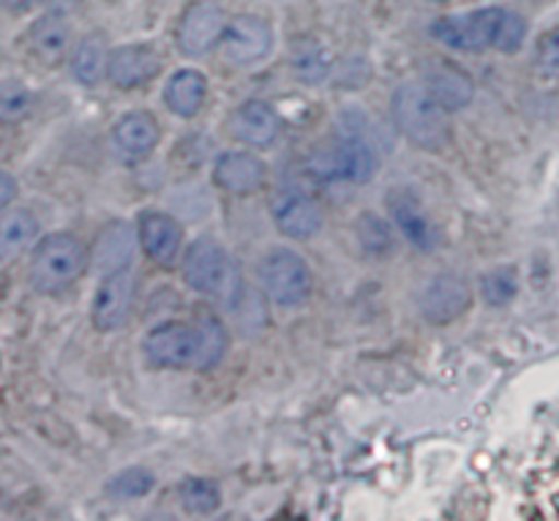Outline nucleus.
Listing matches in <instances>:
<instances>
[{
  "mask_svg": "<svg viewBox=\"0 0 559 521\" xmlns=\"http://www.w3.org/2000/svg\"><path fill=\"white\" fill-rule=\"evenodd\" d=\"M393 120L396 129L407 137L413 145L424 147V151H442L451 142V120H448V109L426 91V85H415V82H404L396 93H393Z\"/></svg>",
  "mask_w": 559,
  "mask_h": 521,
  "instance_id": "1",
  "label": "nucleus"
},
{
  "mask_svg": "<svg viewBox=\"0 0 559 521\" xmlns=\"http://www.w3.org/2000/svg\"><path fill=\"white\" fill-rule=\"evenodd\" d=\"M306 169L311 178L322 180V183H336V180L369 183L377 173V151L366 137L349 131L336 142L314 147L306 158Z\"/></svg>",
  "mask_w": 559,
  "mask_h": 521,
  "instance_id": "2",
  "label": "nucleus"
},
{
  "mask_svg": "<svg viewBox=\"0 0 559 521\" xmlns=\"http://www.w3.org/2000/svg\"><path fill=\"white\" fill-rule=\"evenodd\" d=\"M87 251L80 238L69 233H55L36 246L31 262V284L44 295L71 287L85 273Z\"/></svg>",
  "mask_w": 559,
  "mask_h": 521,
  "instance_id": "3",
  "label": "nucleus"
},
{
  "mask_svg": "<svg viewBox=\"0 0 559 521\" xmlns=\"http://www.w3.org/2000/svg\"><path fill=\"white\" fill-rule=\"evenodd\" d=\"M183 279L191 289L218 298H233L240 289V276L224 246L213 238H200L191 244L183 257Z\"/></svg>",
  "mask_w": 559,
  "mask_h": 521,
  "instance_id": "4",
  "label": "nucleus"
},
{
  "mask_svg": "<svg viewBox=\"0 0 559 521\" xmlns=\"http://www.w3.org/2000/svg\"><path fill=\"white\" fill-rule=\"evenodd\" d=\"M260 284L276 306H298L309 298V265L293 249H273L260 262Z\"/></svg>",
  "mask_w": 559,
  "mask_h": 521,
  "instance_id": "5",
  "label": "nucleus"
},
{
  "mask_svg": "<svg viewBox=\"0 0 559 521\" xmlns=\"http://www.w3.org/2000/svg\"><path fill=\"white\" fill-rule=\"evenodd\" d=\"M502 16H506V9L489 5V9L467 11V14L442 16L435 22L431 33L445 47L459 49V52H484V49L497 47Z\"/></svg>",
  "mask_w": 559,
  "mask_h": 521,
  "instance_id": "6",
  "label": "nucleus"
},
{
  "mask_svg": "<svg viewBox=\"0 0 559 521\" xmlns=\"http://www.w3.org/2000/svg\"><path fill=\"white\" fill-rule=\"evenodd\" d=\"M145 355L153 366L162 369H189L200 364L202 331L189 322H164L153 328L145 339Z\"/></svg>",
  "mask_w": 559,
  "mask_h": 521,
  "instance_id": "7",
  "label": "nucleus"
},
{
  "mask_svg": "<svg viewBox=\"0 0 559 521\" xmlns=\"http://www.w3.org/2000/svg\"><path fill=\"white\" fill-rule=\"evenodd\" d=\"M473 306V287L464 276L440 273L429 279L418 293V309L431 325H445Z\"/></svg>",
  "mask_w": 559,
  "mask_h": 521,
  "instance_id": "8",
  "label": "nucleus"
},
{
  "mask_svg": "<svg viewBox=\"0 0 559 521\" xmlns=\"http://www.w3.org/2000/svg\"><path fill=\"white\" fill-rule=\"evenodd\" d=\"M227 31V16H224L222 5L202 0L194 3L183 14L178 25V47L186 58H202L211 52Z\"/></svg>",
  "mask_w": 559,
  "mask_h": 521,
  "instance_id": "9",
  "label": "nucleus"
},
{
  "mask_svg": "<svg viewBox=\"0 0 559 521\" xmlns=\"http://www.w3.org/2000/svg\"><path fill=\"white\" fill-rule=\"evenodd\" d=\"M136 300V276L131 268L104 276L93 300V325L98 331H118L129 322Z\"/></svg>",
  "mask_w": 559,
  "mask_h": 521,
  "instance_id": "10",
  "label": "nucleus"
},
{
  "mask_svg": "<svg viewBox=\"0 0 559 521\" xmlns=\"http://www.w3.org/2000/svg\"><path fill=\"white\" fill-rule=\"evenodd\" d=\"M271 216L278 233L295 240L314 238L325 224L320 202L304 191H278L271 202Z\"/></svg>",
  "mask_w": 559,
  "mask_h": 521,
  "instance_id": "11",
  "label": "nucleus"
},
{
  "mask_svg": "<svg viewBox=\"0 0 559 521\" xmlns=\"http://www.w3.org/2000/svg\"><path fill=\"white\" fill-rule=\"evenodd\" d=\"M222 44L224 52H227V58L233 60V63L251 66L271 52L273 31L265 20H260V16H235L233 22H227Z\"/></svg>",
  "mask_w": 559,
  "mask_h": 521,
  "instance_id": "12",
  "label": "nucleus"
},
{
  "mask_svg": "<svg viewBox=\"0 0 559 521\" xmlns=\"http://www.w3.org/2000/svg\"><path fill=\"white\" fill-rule=\"evenodd\" d=\"M162 69V60H158L156 49L147 47V44H129V47H118L109 52L107 60V80L115 87H140L145 82H151L153 76Z\"/></svg>",
  "mask_w": 559,
  "mask_h": 521,
  "instance_id": "13",
  "label": "nucleus"
},
{
  "mask_svg": "<svg viewBox=\"0 0 559 521\" xmlns=\"http://www.w3.org/2000/svg\"><path fill=\"white\" fill-rule=\"evenodd\" d=\"M229 134L251 147H271L282 134V118L265 102H246L229 118Z\"/></svg>",
  "mask_w": 559,
  "mask_h": 521,
  "instance_id": "14",
  "label": "nucleus"
},
{
  "mask_svg": "<svg viewBox=\"0 0 559 521\" xmlns=\"http://www.w3.org/2000/svg\"><path fill=\"white\" fill-rule=\"evenodd\" d=\"M140 244L153 262H158L162 268H173L183 249V229L173 216L162 211L142 213Z\"/></svg>",
  "mask_w": 559,
  "mask_h": 521,
  "instance_id": "15",
  "label": "nucleus"
},
{
  "mask_svg": "<svg viewBox=\"0 0 559 521\" xmlns=\"http://www.w3.org/2000/svg\"><path fill=\"white\" fill-rule=\"evenodd\" d=\"M388 211H391V218L399 227V233H402L415 249L435 251L437 246H440L437 224L431 222L429 213L424 211V205H420L413 194L388 197Z\"/></svg>",
  "mask_w": 559,
  "mask_h": 521,
  "instance_id": "16",
  "label": "nucleus"
},
{
  "mask_svg": "<svg viewBox=\"0 0 559 521\" xmlns=\"http://www.w3.org/2000/svg\"><path fill=\"white\" fill-rule=\"evenodd\" d=\"M213 178L229 194H251L265 183V164L243 151H227L218 156Z\"/></svg>",
  "mask_w": 559,
  "mask_h": 521,
  "instance_id": "17",
  "label": "nucleus"
},
{
  "mask_svg": "<svg viewBox=\"0 0 559 521\" xmlns=\"http://www.w3.org/2000/svg\"><path fill=\"white\" fill-rule=\"evenodd\" d=\"M134 257V229L126 222H112L98 233L93 244V268L102 276L126 271Z\"/></svg>",
  "mask_w": 559,
  "mask_h": 521,
  "instance_id": "18",
  "label": "nucleus"
},
{
  "mask_svg": "<svg viewBox=\"0 0 559 521\" xmlns=\"http://www.w3.org/2000/svg\"><path fill=\"white\" fill-rule=\"evenodd\" d=\"M426 91L448 109V113H456L473 104L475 98V82L473 76L464 74L459 66L440 63L437 69H431L426 74Z\"/></svg>",
  "mask_w": 559,
  "mask_h": 521,
  "instance_id": "19",
  "label": "nucleus"
},
{
  "mask_svg": "<svg viewBox=\"0 0 559 521\" xmlns=\"http://www.w3.org/2000/svg\"><path fill=\"white\" fill-rule=\"evenodd\" d=\"M115 145L129 156H145L162 140V126L151 113H129L118 120L112 131Z\"/></svg>",
  "mask_w": 559,
  "mask_h": 521,
  "instance_id": "20",
  "label": "nucleus"
},
{
  "mask_svg": "<svg viewBox=\"0 0 559 521\" xmlns=\"http://www.w3.org/2000/svg\"><path fill=\"white\" fill-rule=\"evenodd\" d=\"M71 42V31H69V22H66L63 14H55L49 11L47 16L33 22L31 27V49L41 63L55 66L63 60L66 49H69Z\"/></svg>",
  "mask_w": 559,
  "mask_h": 521,
  "instance_id": "21",
  "label": "nucleus"
},
{
  "mask_svg": "<svg viewBox=\"0 0 559 521\" xmlns=\"http://www.w3.org/2000/svg\"><path fill=\"white\" fill-rule=\"evenodd\" d=\"M207 96V82L200 71L183 69L178 74L169 76L167 87H164V104L173 109L180 118H194L202 109Z\"/></svg>",
  "mask_w": 559,
  "mask_h": 521,
  "instance_id": "22",
  "label": "nucleus"
},
{
  "mask_svg": "<svg viewBox=\"0 0 559 521\" xmlns=\"http://www.w3.org/2000/svg\"><path fill=\"white\" fill-rule=\"evenodd\" d=\"M107 38L102 33H91L76 44L71 55V71L82 85H98L107 76Z\"/></svg>",
  "mask_w": 559,
  "mask_h": 521,
  "instance_id": "23",
  "label": "nucleus"
},
{
  "mask_svg": "<svg viewBox=\"0 0 559 521\" xmlns=\"http://www.w3.org/2000/svg\"><path fill=\"white\" fill-rule=\"evenodd\" d=\"M38 222L27 211H11L0 216V260H14L36 240Z\"/></svg>",
  "mask_w": 559,
  "mask_h": 521,
  "instance_id": "24",
  "label": "nucleus"
},
{
  "mask_svg": "<svg viewBox=\"0 0 559 521\" xmlns=\"http://www.w3.org/2000/svg\"><path fill=\"white\" fill-rule=\"evenodd\" d=\"M293 69L295 76L309 85H317V82L325 80L331 74V58H328L325 47L311 38H304V42L295 44L293 49Z\"/></svg>",
  "mask_w": 559,
  "mask_h": 521,
  "instance_id": "25",
  "label": "nucleus"
},
{
  "mask_svg": "<svg viewBox=\"0 0 559 521\" xmlns=\"http://www.w3.org/2000/svg\"><path fill=\"white\" fill-rule=\"evenodd\" d=\"M355 235H358V244L364 246V251L369 257H388L396 249V238H393L391 224H388L385 218L377 216V213H364V216H358Z\"/></svg>",
  "mask_w": 559,
  "mask_h": 521,
  "instance_id": "26",
  "label": "nucleus"
},
{
  "mask_svg": "<svg viewBox=\"0 0 559 521\" xmlns=\"http://www.w3.org/2000/svg\"><path fill=\"white\" fill-rule=\"evenodd\" d=\"M33 93L25 82L3 80L0 82V123H20L31 115Z\"/></svg>",
  "mask_w": 559,
  "mask_h": 521,
  "instance_id": "27",
  "label": "nucleus"
},
{
  "mask_svg": "<svg viewBox=\"0 0 559 521\" xmlns=\"http://www.w3.org/2000/svg\"><path fill=\"white\" fill-rule=\"evenodd\" d=\"M197 325H200L202 331V355L197 369L207 371L213 369V366L222 364L224 353H227V331H224V325L216 317H200Z\"/></svg>",
  "mask_w": 559,
  "mask_h": 521,
  "instance_id": "28",
  "label": "nucleus"
},
{
  "mask_svg": "<svg viewBox=\"0 0 559 521\" xmlns=\"http://www.w3.org/2000/svg\"><path fill=\"white\" fill-rule=\"evenodd\" d=\"M180 502L189 513H213L222 506V492L211 481L189 478L180 486Z\"/></svg>",
  "mask_w": 559,
  "mask_h": 521,
  "instance_id": "29",
  "label": "nucleus"
},
{
  "mask_svg": "<svg viewBox=\"0 0 559 521\" xmlns=\"http://www.w3.org/2000/svg\"><path fill=\"white\" fill-rule=\"evenodd\" d=\"M480 293H484L486 304L489 306L511 304L519 293L516 271H513V268H500V271H491L489 276L484 279V287H480Z\"/></svg>",
  "mask_w": 559,
  "mask_h": 521,
  "instance_id": "30",
  "label": "nucleus"
},
{
  "mask_svg": "<svg viewBox=\"0 0 559 521\" xmlns=\"http://www.w3.org/2000/svg\"><path fill=\"white\" fill-rule=\"evenodd\" d=\"M153 484H156V481H153V475L147 473V470L131 467L115 475V478L107 484V492L112 497H120V500H129V497L147 495V492L153 489Z\"/></svg>",
  "mask_w": 559,
  "mask_h": 521,
  "instance_id": "31",
  "label": "nucleus"
},
{
  "mask_svg": "<svg viewBox=\"0 0 559 521\" xmlns=\"http://www.w3.org/2000/svg\"><path fill=\"white\" fill-rule=\"evenodd\" d=\"M535 60H538V71L546 80L559 82V27L544 33L535 49Z\"/></svg>",
  "mask_w": 559,
  "mask_h": 521,
  "instance_id": "32",
  "label": "nucleus"
},
{
  "mask_svg": "<svg viewBox=\"0 0 559 521\" xmlns=\"http://www.w3.org/2000/svg\"><path fill=\"white\" fill-rule=\"evenodd\" d=\"M524 36H527V22H524V16L513 14V11H506L495 49H502V52H516V49L524 44Z\"/></svg>",
  "mask_w": 559,
  "mask_h": 521,
  "instance_id": "33",
  "label": "nucleus"
},
{
  "mask_svg": "<svg viewBox=\"0 0 559 521\" xmlns=\"http://www.w3.org/2000/svg\"><path fill=\"white\" fill-rule=\"evenodd\" d=\"M14 197H16V180L11 178L9 173H3V169H0V211H3V208L9 205Z\"/></svg>",
  "mask_w": 559,
  "mask_h": 521,
  "instance_id": "34",
  "label": "nucleus"
},
{
  "mask_svg": "<svg viewBox=\"0 0 559 521\" xmlns=\"http://www.w3.org/2000/svg\"><path fill=\"white\" fill-rule=\"evenodd\" d=\"M44 5H47L49 11H55V14H71V11L80 9V0H41Z\"/></svg>",
  "mask_w": 559,
  "mask_h": 521,
  "instance_id": "35",
  "label": "nucleus"
},
{
  "mask_svg": "<svg viewBox=\"0 0 559 521\" xmlns=\"http://www.w3.org/2000/svg\"><path fill=\"white\" fill-rule=\"evenodd\" d=\"M38 0H0V9H9V11H27L33 9Z\"/></svg>",
  "mask_w": 559,
  "mask_h": 521,
  "instance_id": "36",
  "label": "nucleus"
},
{
  "mask_svg": "<svg viewBox=\"0 0 559 521\" xmlns=\"http://www.w3.org/2000/svg\"><path fill=\"white\" fill-rule=\"evenodd\" d=\"M431 3H448V0H431Z\"/></svg>",
  "mask_w": 559,
  "mask_h": 521,
  "instance_id": "37",
  "label": "nucleus"
}]
</instances>
